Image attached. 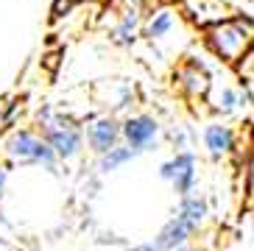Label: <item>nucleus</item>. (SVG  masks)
<instances>
[{
	"instance_id": "obj_14",
	"label": "nucleus",
	"mask_w": 254,
	"mask_h": 251,
	"mask_svg": "<svg viewBox=\"0 0 254 251\" xmlns=\"http://www.w3.org/2000/svg\"><path fill=\"white\" fill-rule=\"evenodd\" d=\"M171 142H173L176 151H190V134H187L182 126H176V128L171 131Z\"/></svg>"
},
{
	"instance_id": "obj_5",
	"label": "nucleus",
	"mask_w": 254,
	"mask_h": 251,
	"mask_svg": "<svg viewBox=\"0 0 254 251\" xmlns=\"http://www.w3.org/2000/svg\"><path fill=\"white\" fill-rule=\"evenodd\" d=\"M120 140L126 142L128 148H134L137 154L157 148L159 140V120L151 115H128L120 123Z\"/></svg>"
},
{
	"instance_id": "obj_16",
	"label": "nucleus",
	"mask_w": 254,
	"mask_h": 251,
	"mask_svg": "<svg viewBox=\"0 0 254 251\" xmlns=\"http://www.w3.org/2000/svg\"><path fill=\"white\" fill-rule=\"evenodd\" d=\"M176 251H198V249H193V246H190V243H185V246H179V249H176Z\"/></svg>"
},
{
	"instance_id": "obj_4",
	"label": "nucleus",
	"mask_w": 254,
	"mask_h": 251,
	"mask_svg": "<svg viewBox=\"0 0 254 251\" xmlns=\"http://www.w3.org/2000/svg\"><path fill=\"white\" fill-rule=\"evenodd\" d=\"M198 229H201V226H195L190 218H185V215L176 209V215L157 232V237H154L151 243L140 246L137 251H176L179 246L190 243V237H193Z\"/></svg>"
},
{
	"instance_id": "obj_9",
	"label": "nucleus",
	"mask_w": 254,
	"mask_h": 251,
	"mask_svg": "<svg viewBox=\"0 0 254 251\" xmlns=\"http://www.w3.org/2000/svg\"><path fill=\"white\" fill-rule=\"evenodd\" d=\"M201 140H204V148H207V154L212 159H224V156H229L235 151L238 134L226 123H209V126H204Z\"/></svg>"
},
{
	"instance_id": "obj_7",
	"label": "nucleus",
	"mask_w": 254,
	"mask_h": 251,
	"mask_svg": "<svg viewBox=\"0 0 254 251\" xmlns=\"http://www.w3.org/2000/svg\"><path fill=\"white\" fill-rule=\"evenodd\" d=\"M84 142L90 145L95 156L106 154L109 148L120 142V120L115 115H98L84 126Z\"/></svg>"
},
{
	"instance_id": "obj_10",
	"label": "nucleus",
	"mask_w": 254,
	"mask_h": 251,
	"mask_svg": "<svg viewBox=\"0 0 254 251\" xmlns=\"http://www.w3.org/2000/svg\"><path fill=\"white\" fill-rule=\"evenodd\" d=\"M252 104V87L246 92H238L235 87H221L215 89V98H212V109L218 115H235L240 106H249Z\"/></svg>"
},
{
	"instance_id": "obj_8",
	"label": "nucleus",
	"mask_w": 254,
	"mask_h": 251,
	"mask_svg": "<svg viewBox=\"0 0 254 251\" xmlns=\"http://www.w3.org/2000/svg\"><path fill=\"white\" fill-rule=\"evenodd\" d=\"M173 78H176V87H179L187 98H201L204 101V98L212 92V75H209V70L201 62H195V59L182 62V64L176 67Z\"/></svg>"
},
{
	"instance_id": "obj_15",
	"label": "nucleus",
	"mask_w": 254,
	"mask_h": 251,
	"mask_svg": "<svg viewBox=\"0 0 254 251\" xmlns=\"http://www.w3.org/2000/svg\"><path fill=\"white\" fill-rule=\"evenodd\" d=\"M6 182H8V170L0 165V198H3V192H6Z\"/></svg>"
},
{
	"instance_id": "obj_17",
	"label": "nucleus",
	"mask_w": 254,
	"mask_h": 251,
	"mask_svg": "<svg viewBox=\"0 0 254 251\" xmlns=\"http://www.w3.org/2000/svg\"><path fill=\"white\" fill-rule=\"evenodd\" d=\"M0 223H3V212H0Z\"/></svg>"
},
{
	"instance_id": "obj_13",
	"label": "nucleus",
	"mask_w": 254,
	"mask_h": 251,
	"mask_svg": "<svg viewBox=\"0 0 254 251\" xmlns=\"http://www.w3.org/2000/svg\"><path fill=\"white\" fill-rule=\"evenodd\" d=\"M131 159H137V151L128 148L126 142H118V145L109 148L106 154L98 156V170H101V173H112V170H120L123 165H128Z\"/></svg>"
},
{
	"instance_id": "obj_3",
	"label": "nucleus",
	"mask_w": 254,
	"mask_h": 251,
	"mask_svg": "<svg viewBox=\"0 0 254 251\" xmlns=\"http://www.w3.org/2000/svg\"><path fill=\"white\" fill-rule=\"evenodd\" d=\"M3 151L17 165H37V168H45V170H56V165H59V159L51 151V145L42 140V134L31 131V128L11 131V137L6 140Z\"/></svg>"
},
{
	"instance_id": "obj_2",
	"label": "nucleus",
	"mask_w": 254,
	"mask_h": 251,
	"mask_svg": "<svg viewBox=\"0 0 254 251\" xmlns=\"http://www.w3.org/2000/svg\"><path fill=\"white\" fill-rule=\"evenodd\" d=\"M204 42H207V48L212 51L215 59L235 64L252 48V17L229 14L224 20L212 22V25L204 28Z\"/></svg>"
},
{
	"instance_id": "obj_11",
	"label": "nucleus",
	"mask_w": 254,
	"mask_h": 251,
	"mask_svg": "<svg viewBox=\"0 0 254 251\" xmlns=\"http://www.w3.org/2000/svg\"><path fill=\"white\" fill-rule=\"evenodd\" d=\"M173 25H176V11L162 6V8H157V11H151V17L145 20V25H142V34H145L151 42H157V39H165L171 34Z\"/></svg>"
},
{
	"instance_id": "obj_12",
	"label": "nucleus",
	"mask_w": 254,
	"mask_h": 251,
	"mask_svg": "<svg viewBox=\"0 0 254 251\" xmlns=\"http://www.w3.org/2000/svg\"><path fill=\"white\" fill-rule=\"evenodd\" d=\"M140 37V14L137 11H126L120 17V22L112 28V42L120 48H131Z\"/></svg>"
},
{
	"instance_id": "obj_6",
	"label": "nucleus",
	"mask_w": 254,
	"mask_h": 251,
	"mask_svg": "<svg viewBox=\"0 0 254 251\" xmlns=\"http://www.w3.org/2000/svg\"><path fill=\"white\" fill-rule=\"evenodd\" d=\"M195 168H198V162H195L193 151H176L168 162L159 165V176L171 182L179 195H190L195 185Z\"/></svg>"
},
{
	"instance_id": "obj_1",
	"label": "nucleus",
	"mask_w": 254,
	"mask_h": 251,
	"mask_svg": "<svg viewBox=\"0 0 254 251\" xmlns=\"http://www.w3.org/2000/svg\"><path fill=\"white\" fill-rule=\"evenodd\" d=\"M37 128L42 131V140L51 145L59 162H70L75 156H81L84 151V126L78 120L62 115L59 109H53L45 104L37 112Z\"/></svg>"
}]
</instances>
